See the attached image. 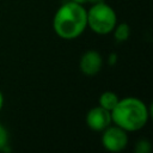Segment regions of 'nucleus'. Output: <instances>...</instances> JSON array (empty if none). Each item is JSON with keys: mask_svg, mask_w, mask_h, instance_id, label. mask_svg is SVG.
<instances>
[{"mask_svg": "<svg viewBox=\"0 0 153 153\" xmlns=\"http://www.w3.org/2000/svg\"><path fill=\"white\" fill-rule=\"evenodd\" d=\"M128 143L127 131L118 126H109L103 130L102 145L110 152H121Z\"/></svg>", "mask_w": 153, "mask_h": 153, "instance_id": "4", "label": "nucleus"}, {"mask_svg": "<svg viewBox=\"0 0 153 153\" xmlns=\"http://www.w3.org/2000/svg\"><path fill=\"white\" fill-rule=\"evenodd\" d=\"M71 1H74V2H76V4H84V2H86V0H71Z\"/></svg>", "mask_w": 153, "mask_h": 153, "instance_id": "12", "label": "nucleus"}, {"mask_svg": "<svg viewBox=\"0 0 153 153\" xmlns=\"http://www.w3.org/2000/svg\"><path fill=\"white\" fill-rule=\"evenodd\" d=\"M99 1H103V0H86V2H91V4H96V2H99Z\"/></svg>", "mask_w": 153, "mask_h": 153, "instance_id": "13", "label": "nucleus"}, {"mask_svg": "<svg viewBox=\"0 0 153 153\" xmlns=\"http://www.w3.org/2000/svg\"><path fill=\"white\" fill-rule=\"evenodd\" d=\"M149 149H151V145L147 140H140L135 146V151L137 153H147L149 152Z\"/></svg>", "mask_w": 153, "mask_h": 153, "instance_id": "9", "label": "nucleus"}, {"mask_svg": "<svg viewBox=\"0 0 153 153\" xmlns=\"http://www.w3.org/2000/svg\"><path fill=\"white\" fill-rule=\"evenodd\" d=\"M118 100L120 99H118V97H117V94L115 92H112V91H105L99 97V105L102 108L111 111L115 108V105L117 104Z\"/></svg>", "mask_w": 153, "mask_h": 153, "instance_id": "7", "label": "nucleus"}, {"mask_svg": "<svg viewBox=\"0 0 153 153\" xmlns=\"http://www.w3.org/2000/svg\"><path fill=\"white\" fill-rule=\"evenodd\" d=\"M87 14V26L98 35L110 33L117 24L115 10L104 1L96 2L91 6Z\"/></svg>", "mask_w": 153, "mask_h": 153, "instance_id": "3", "label": "nucleus"}, {"mask_svg": "<svg viewBox=\"0 0 153 153\" xmlns=\"http://www.w3.org/2000/svg\"><path fill=\"white\" fill-rule=\"evenodd\" d=\"M7 142H8V133L6 128L2 124H0V151L7 146Z\"/></svg>", "mask_w": 153, "mask_h": 153, "instance_id": "10", "label": "nucleus"}, {"mask_svg": "<svg viewBox=\"0 0 153 153\" xmlns=\"http://www.w3.org/2000/svg\"><path fill=\"white\" fill-rule=\"evenodd\" d=\"M111 123L112 121L110 111L102 108L100 105L90 109L86 114V124L93 131H103Z\"/></svg>", "mask_w": 153, "mask_h": 153, "instance_id": "5", "label": "nucleus"}, {"mask_svg": "<svg viewBox=\"0 0 153 153\" xmlns=\"http://www.w3.org/2000/svg\"><path fill=\"white\" fill-rule=\"evenodd\" d=\"M2 105H4V96H2V92L0 91V110L2 109Z\"/></svg>", "mask_w": 153, "mask_h": 153, "instance_id": "11", "label": "nucleus"}, {"mask_svg": "<svg viewBox=\"0 0 153 153\" xmlns=\"http://www.w3.org/2000/svg\"><path fill=\"white\" fill-rule=\"evenodd\" d=\"M110 114L112 123L126 131H136L142 129L149 116L146 104L135 97L120 99Z\"/></svg>", "mask_w": 153, "mask_h": 153, "instance_id": "2", "label": "nucleus"}, {"mask_svg": "<svg viewBox=\"0 0 153 153\" xmlns=\"http://www.w3.org/2000/svg\"><path fill=\"white\" fill-rule=\"evenodd\" d=\"M112 31H114V37H115V39L117 42H124L130 36V27L126 23H122L120 25H116Z\"/></svg>", "mask_w": 153, "mask_h": 153, "instance_id": "8", "label": "nucleus"}, {"mask_svg": "<svg viewBox=\"0 0 153 153\" xmlns=\"http://www.w3.org/2000/svg\"><path fill=\"white\" fill-rule=\"evenodd\" d=\"M87 26L86 10L81 4L67 1L56 11L53 19L55 33L63 39H74L79 37Z\"/></svg>", "mask_w": 153, "mask_h": 153, "instance_id": "1", "label": "nucleus"}, {"mask_svg": "<svg viewBox=\"0 0 153 153\" xmlns=\"http://www.w3.org/2000/svg\"><path fill=\"white\" fill-rule=\"evenodd\" d=\"M103 66L102 55L96 50H87L80 59V71L87 76H93L99 73Z\"/></svg>", "mask_w": 153, "mask_h": 153, "instance_id": "6", "label": "nucleus"}]
</instances>
